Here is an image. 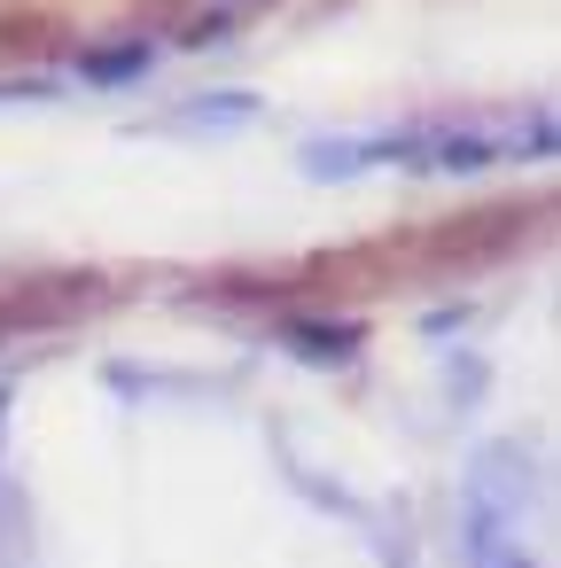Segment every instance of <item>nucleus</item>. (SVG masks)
<instances>
[{"label":"nucleus","mask_w":561,"mask_h":568,"mask_svg":"<svg viewBox=\"0 0 561 568\" xmlns=\"http://www.w3.org/2000/svg\"><path fill=\"white\" fill-rule=\"evenodd\" d=\"M0 436H9V389H0Z\"/></svg>","instance_id":"5"},{"label":"nucleus","mask_w":561,"mask_h":568,"mask_svg":"<svg viewBox=\"0 0 561 568\" xmlns=\"http://www.w3.org/2000/svg\"><path fill=\"white\" fill-rule=\"evenodd\" d=\"M149 63V40H133V48H118V55H87V79H133Z\"/></svg>","instance_id":"4"},{"label":"nucleus","mask_w":561,"mask_h":568,"mask_svg":"<svg viewBox=\"0 0 561 568\" xmlns=\"http://www.w3.org/2000/svg\"><path fill=\"white\" fill-rule=\"evenodd\" d=\"M250 118H258V102H250V94H203L180 125H196V133H227V125H250Z\"/></svg>","instance_id":"2"},{"label":"nucleus","mask_w":561,"mask_h":568,"mask_svg":"<svg viewBox=\"0 0 561 568\" xmlns=\"http://www.w3.org/2000/svg\"><path fill=\"white\" fill-rule=\"evenodd\" d=\"M289 343L312 358V366H335V358H351V327H312V320H289Z\"/></svg>","instance_id":"3"},{"label":"nucleus","mask_w":561,"mask_h":568,"mask_svg":"<svg viewBox=\"0 0 561 568\" xmlns=\"http://www.w3.org/2000/svg\"><path fill=\"white\" fill-rule=\"evenodd\" d=\"M530 498H538V483H530L522 444H483L475 452V475H468V529L514 537L522 514H530Z\"/></svg>","instance_id":"1"}]
</instances>
